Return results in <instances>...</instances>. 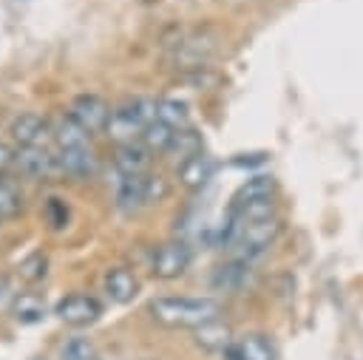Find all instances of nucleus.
<instances>
[{
    "label": "nucleus",
    "instance_id": "f03ea898",
    "mask_svg": "<svg viewBox=\"0 0 363 360\" xmlns=\"http://www.w3.org/2000/svg\"><path fill=\"white\" fill-rule=\"evenodd\" d=\"M153 320L173 329H199L218 317L216 298H193V295H159L147 303Z\"/></svg>",
    "mask_w": 363,
    "mask_h": 360
},
{
    "label": "nucleus",
    "instance_id": "b1692460",
    "mask_svg": "<svg viewBox=\"0 0 363 360\" xmlns=\"http://www.w3.org/2000/svg\"><path fill=\"white\" fill-rule=\"evenodd\" d=\"M45 266H48V258H45L43 252H31L28 258H23V261H20L17 272H20V278H23V281L37 283V281H43V278H45Z\"/></svg>",
    "mask_w": 363,
    "mask_h": 360
},
{
    "label": "nucleus",
    "instance_id": "9b49d317",
    "mask_svg": "<svg viewBox=\"0 0 363 360\" xmlns=\"http://www.w3.org/2000/svg\"><path fill=\"white\" fill-rule=\"evenodd\" d=\"M147 164H150V150L142 145V142H122L116 147V156H113V167L116 173H125V176H142L147 173Z\"/></svg>",
    "mask_w": 363,
    "mask_h": 360
},
{
    "label": "nucleus",
    "instance_id": "4be33fe9",
    "mask_svg": "<svg viewBox=\"0 0 363 360\" xmlns=\"http://www.w3.org/2000/svg\"><path fill=\"white\" fill-rule=\"evenodd\" d=\"M23 210V193L17 190V184L0 179V221L14 218Z\"/></svg>",
    "mask_w": 363,
    "mask_h": 360
},
{
    "label": "nucleus",
    "instance_id": "f257e3e1",
    "mask_svg": "<svg viewBox=\"0 0 363 360\" xmlns=\"http://www.w3.org/2000/svg\"><path fill=\"white\" fill-rule=\"evenodd\" d=\"M54 145L62 164V173L71 179H88L96 173L99 162L91 147V133L82 130L68 113L54 122Z\"/></svg>",
    "mask_w": 363,
    "mask_h": 360
},
{
    "label": "nucleus",
    "instance_id": "393cba45",
    "mask_svg": "<svg viewBox=\"0 0 363 360\" xmlns=\"http://www.w3.org/2000/svg\"><path fill=\"white\" fill-rule=\"evenodd\" d=\"M48 221H51V227H65V221H68V207L60 201V198H51L48 201Z\"/></svg>",
    "mask_w": 363,
    "mask_h": 360
},
{
    "label": "nucleus",
    "instance_id": "423d86ee",
    "mask_svg": "<svg viewBox=\"0 0 363 360\" xmlns=\"http://www.w3.org/2000/svg\"><path fill=\"white\" fill-rule=\"evenodd\" d=\"M11 139L20 147H48V142L54 139V125L40 113L26 111L11 122Z\"/></svg>",
    "mask_w": 363,
    "mask_h": 360
},
{
    "label": "nucleus",
    "instance_id": "f8f14e48",
    "mask_svg": "<svg viewBox=\"0 0 363 360\" xmlns=\"http://www.w3.org/2000/svg\"><path fill=\"white\" fill-rule=\"evenodd\" d=\"M224 357L227 360H275V349H272V343L264 334L252 332V334H241L224 351Z\"/></svg>",
    "mask_w": 363,
    "mask_h": 360
},
{
    "label": "nucleus",
    "instance_id": "1a4fd4ad",
    "mask_svg": "<svg viewBox=\"0 0 363 360\" xmlns=\"http://www.w3.org/2000/svg\"><path fill=\"white\" fill-rule=\"evenodd\" d=\"M17 167L28 179H54L62 173L60 156L51 153V147H20L17 150Z\"/></svg>",
    "mask_w": 363,
    "mask_h": 360
},
{
    "label": "nucleus",
    "instance_id": "4468645a",
    "mask_svg": "<svg viewBox=\"0 0 363 360\" xmlns=\"http://www.w3.org/2000/svg\"><path fill=\"white\" fill-rule=\"evenodd\" d=\"M102 286H105L108 298L116 300V303H128V300H133L136 292H139V281H136V275H133L130 269H125V266H113V269H108L105 278H102Z\"/></svg>",
    "mask_w": 363,
    "mask_h": 360
},
{
    "label": "nucleus",
    "instance_id": "a211bd4d",
    "mask_svg": "<svg viewBox=\"0 0 363 360\" xmlns=\"http://www.w3.org/2000/svg\"><path fill=\"white\" fill-rule=\"evenodd\" d=\"M11 312L20 323H40L45 317V300L37 292H20L11 300Z\"/></svg>",
    "mask_w": 363,
    "mask_h": 360
},
{
    "label": "nucleus",
    "instance_id": "dca6fc26",
    "mask_svg": "<svg viewBox=\"0 0 363 360\" xmlns=\"http://www.w3.org/2000/svg\"><path fill=\"white\" fill-rule=\"evenodd\" d=\"M196 332V343L201 346V349H207V351H227L235 340H233V332H230V326L227 323H221L218 317L216 320H210V323H201L199 329H193Z\"/></svg>",
    "mask_w": 363,
    "mask_h": 360
},
{
    "label": "nucleus",
    "instance_id": "a878e982",
    "mask_svg": "<svg viewBox=\"0 0 363 360\" xmlns=\"http://www.w3.org/2000/svg\"><path fill=\"white\" fill-rule=\"evenodd\" d=\"M17 164V150L9 142H0V176H6Z\"/></svg>",
    "mask_w": 363,
    "mask_h": 360
},
{
    "label": "nucleus",
    "instance_id": "7ed1b4c3",
    "mask_svg": "<svg viewBox=\"0 0 363 360\" xmlns=\"http://www.w3.org/2000/svg\"><path fill=\"white\" fill-rule=\"evenodd\" d=\"M153 119H156V102H153V99L128 96V99H122V102L113 108L108 133L116 136V139L130 142L133 136H142V130H145Z\"/></svg>",
    "mask_w": 363,
    "mask_h": 360
},
{
    "label": "nucleus",
    "instance_id": "aec40b11",
    "mask_svg": "<svg viewBox=\"0 0 363 360\" xmlns=\"http://www.w3.org/2000/svg\"><path fill=\"white\" fill-rule=\"evenodd\" d=\"M173 136H176V130H173L170 125L153 119V122L142 130V145H145L150 153H167L170 145H173Z\"/></svg>",
    "mask_w": 363,
    "mask_h": 360
},
{
    "label": "nucleus",
    "instance_id": "412c9836",
    "mask_svg": "<svg viewBox=\"0 0 363 360\" xmlns=\"http://www.w3.org/2000/svg\"><path fill=\"white\" fill-rule=\"evenodd\" d=\"M156 119L170 125L173 130H182V128H187L190 113H187V105L179 99H159L156 102Z\"/></svg>",
    "mask_w": 363,
    "mask_h": 360
},
{
    "label": "nucleus",
    "instance_id": "20e7f679",
    "mask_svg": "<svg viewBox=\"0 0 363 360\" xmlns=\"http://www.w3.org/2000/svg\"><path fill=\"white\" fill-rule=\"evenodd\" d=\"M111 113H113V108H111L99 94H79V96H74V102H71V108H68V116H71L82 130H88L91 136L108 130Z\"/></svg>",
    "mask_w": 363,
    "mask_h": 360
},
{
    "label": "nucleus",
    "instance_id": "f3484780",
    "mask_svg": "<svg viewBox=\"0 0 363 360\" xmlns=\"http://www.w3.org/2000/svg\"><path fill=\"white\" fill-rule=\"evenodd\" d=\"M201 150H204L201 133H199V130H193V128L187 125V128L176 130V136H173V145H170L167 156H173V159H176V164H182V162H187L190 156H196V153H201Z\"/></svg>",
    "mask_w": 363,
    "mask_h": 360
},
{
    "label": "nucleus",
    "instance_id": "6e6552de",
    "mask_svg": "<svg viewBox=\"0 0 363 360\" xmlns=\"http://www.w3.org/2000/svg\"><path fill=\"white\" fill-rule=\"evenodd\" d=\"M54 315H57L62 323L79 329V326H91V323L99 320L102 303H99L96 298H91V295H68V298L57 300Z\"/></svg>",
    "mask_w": 363,
    "mask_h": 360
},
{
    "label": "nucleus",
    "instance_id": "9d476101",
    "mask_svg": "<svg viewBox=\"0 0 363 360\" xmlns=\"http://www.w3.org/2000/svg\"><path fill=\"white\" fill-rule=\"evenodd\" d=\"M218 51V37L210 31H193L187 37H182V43H176V60L184 65H204L207 60H213Z\"/></svg>",
    "mask_w": 363,
    "mask_h": 360
},
{
    "label": "nucleus",
    "instance_id": "5701e85b",
    "mask_svg": "<svg viewBox=\"0 0 363 360\" xmlns=\"http://www.w3.org/2000/svg\"><path fill=\"white\" fill-rule=\"evenodd\" d=\"M60 360H99V354L88 337H68L60 349Z\"/></svg>",
    "mask_w": 363,
    "mask_h": 360
},
{
    "label": "nucleus",
    "instance_id": "0eeeda50",
    "mask_svg": "<svg viewBox=\"0 0 363 360\" xmlns=\"http://www.w3.org/2000/svg\"><path fill=\"white\" fill-rule=\"evenodd\" d=\"M113 201L125 215H133L142 207H147V173H142V176L116 173L113 176Z\"/></svg>",
    "mask_w": 363,
    "mask_h": 360
},
{
    "label": "nucleus",
    "instance_id": "2eb2a0df",
    "mask_svg": "<svg viewBox=\"0 0 363 360\" xmlns=\"http://www.w3.org/2000/svg\"><path fill=\"white\" fill-rule=\"evenodd\" d=\"M247 281H250V261L241 258H233L213 272V286L221 292H238Z\"/></svg>",
    "mask_w": 363,
    "mask_h": 360
},
{
    "label": "nucleus",
    "instance_id": "39448f33",
    "mask_svg": "<svg viewBox=\"0 0 363 360\" xmlns=\"http://www.w3.org/2000/svg\"><path fill=\"white\" fill-rule=\"evenodd\" d=\"M190 261H193V249L184 241L173 238V241H164V244L156 247L153 261H150V272L162 281H173V278L187 272Z\"/></svg>",
    "mask_w": 363,
    "mask_h": 360
},
{
    "label": "nucleus",
    "instance_id": "6ab92c4d",
    "mask_svg": "<svg viewBox=\"0 0 363 360\" xmlns=\"http://www.w3.org/2000/svg\"><path fill=\"white\" fill-rule=\"evenodd\" d=\"M272 193H275L272 176H252L235 190L233 204H244V201H255V198H272Z\"/></svg>",
    "mask_w": 363,
    "mask_h": 360
},
{
    "label": "nucleus",
    "instance_id": "ddd939ff",
    "mask_svg": "<svg viewBox=\"0 0 363 360\" xmlns=\"http://www.w3.org/2000/svg\"><path fill=\"white\" fill-rule=\"evenodd\" d=\"M213 170H216V162L201 150V153H196V156H190L187 162H182V164H176V173H179V181L184 184V187H190V190H199V187H204L210 179H213Z\"/></svg>",
    "mask_w": 363,
    "mask_h": 360
}]
</instances>
